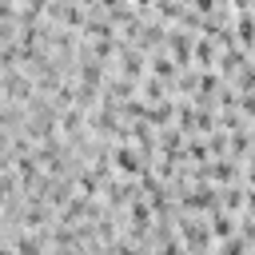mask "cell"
<instances>
[{
	"instance_id": "cell-1",
	"label": "cell",
	"mask_w": 255,
	"mask_h": 255,
	"mask_svg": "<svg viewBox=\"0 0 255 255\" xmlns=\"http://www.w3.org/2000/svg\"><path fill=\"white\" fill-rule=\"evenodd\" d=\"M112 163H116V171H124V175H139V171H143L139 151H135L131 143H120V147L112 151Z\"/></svg>"
},
{
	"instance_id": "cell-2",
	"label": "cell",
	"mask_w": 255,
	"mask_h": 255,
	"mask_svg": "<svg viewBox=\"0 0 255 255\" xmlns=\"http://www.w3.org/2000/svg\"><path fill=\"white\" fill-rule=\"evenodd\" d=\"M231 231H235V219H231L227 211H215V219H211V235H219V239H231Z\"/></svg>"
},
{
	"instance_id": "cell-3",
	"label": "cell",
	"mask_w": 255,
	"mask_h": 255,
	"mask_svg": "<svg viewBox=\"0 0 255 255\" xmlns=\"http://www.w3.org/2000/svg\"><path fill=\"white\" fill-rule=\"evenodd\" d=\"M151 72H155L159 80H171V76H175V64H171L163 52H155V56H151Z\"/></svg>"
},
{
	"instance_id": "cell-4",
	"label": "cell",
	"mask_w": 255,
	"mask_h": 255,
	"mask_svg": "<svg viewBox=\"0 0 255 255\" xmlns=\"http://www.w3.org/2000/svg\"><path fill=\"white\" fill-rule=\"evenodd\" d=\"M203 175H215V179H235L239 171H235V163H207V167H203Z\"/></svg>"
},
{
	"instance_id": "cell-5",
	"label": "cell",
	"mask_w": 255,
	"mask_h": 255,
	"mask_svg": "<svg viewBox=\"0 0 255 255\" xmlns=\"http://www.w3.org/2000/svg\"><path fill=\"white\" fill-rule=\"evenodd\" d=\"M195 60H199V64H211V60H215V48H211L207 40H199V44H195Z\"/></svg>"
},
{
	"instance_id": "cell-6",
	"label": "cell",
	"mask_w": 255,
	"mask_h": 255,
	"mask_svg": "<svg viewBox=\"0 0 255 255\" xmlns=\"http://www.w3.org/2000/svg\"><path fill=\"white\" fill-rule=\"evenodd\" d=\"M223 255H243V239H231V243L223 247Z\"/></svg>"
}]
</instances>
